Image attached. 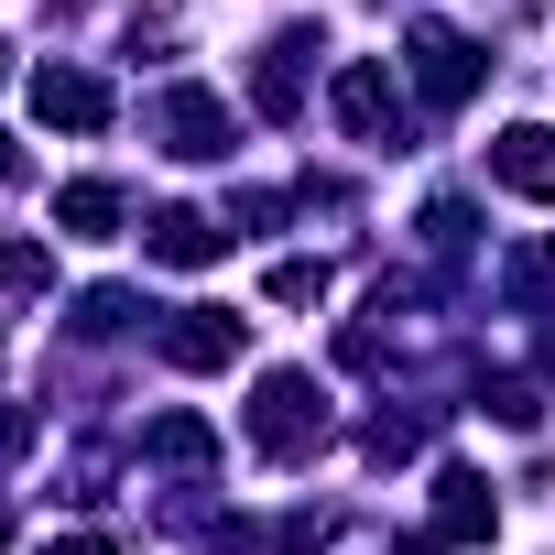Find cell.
<instances>
[{
    "instance_id": "obj_9",
    "label": "cell",
    "mask_w": 555,
    "mask_h": 555,
    "mask_svg": "<svg viewBox=\"0 0 555 555\" xmlns=\"http://www.w3.org/2000/svg\"><path fill=\"white\" fill-rule=\"evenodd\" d=\"M218 250H229V229H218V218H196V207H164V218H153V261H175V272H207Z\"/></svg>"
},
{
    "instance_id": "obj_16",
    "label": "cell",
    "mask_w": 555,
    "mask_h": 555,
    "mask_svg": "<svg viewBox=\"0 0 555 555\" xmlns=\"http://www.w3.org/2000/svg\"><path fill=\"white\" fill-rule=\"evenodd\" d=\"M0 533H12V522H0Z\"/></svg>"
},
{
    "instance_id": "obj_13",
    "label": "cell",
    "mask_w": 555,
    "mask_h": 555,
    "mask_svg": "<svg viewBox=\"0 0 555 555\" xmlns=\"http://www.w3.org/2000/svg\"><path fill=\"white\" fill-rule=\"evenodd\" d=\"M44 272H55V261H44L34 240H23V250H0V295H34V284H44Z\"/></svg>"
},
{
    "instance_id": "obj_14",
    "label": "cell",
    "mask_w": 555,
    "mask_h": 555,
    "mask_svg": "<svg viewBox=\"0 0 555 555\" xmlns=\"http://www.w3.org/2000/svg\"><path fill=\"white\" fill-rule=\"evenodd\" d=\"M44 555H109V533H66V544H44Z\"/></svg>"
},
{
    "instance_id": "obj_1",
    "label": "cell",
    "mask_w": 555,
    "mask_h": 555,
    "mask_svg": "<svg viewBox=\"0 0 555 555\" xmlns=\"http://www.w3.org/2000/svg\"><path fill=\"white\" fill-rule=\"evenodd\" d=\"M250 436H261V457H306V447L327 436V392H317L306 371H261V392H250Z\"/></svg>"
},
{
    "instance_id": "obj_3",
    "label": "cell",
    "mask_w": 555,
    "mask_h": 555,
    "mask_svg": "<svg viewBox=\"0 0 555 555\" xmlns=\"http://www.w3.org/2000/svg\"><path fill=\"white\" fill-rule=\"evenodd\" d=\"M240 338H250L240 317H218V306H185V317L164 327V360H175V371H229V360H240Z\"/></svg>"
},
{
    "instance_id": "obj_4",
    "label": "cell",
    "mask_w": 555,
    "mask_h": 555,
    "mask_svg": "<svg viewBox=\"0 0 555 555\" xmlns=\"http://www.w3.org/2000/svg\"><path fill=\"white\" fill-rule=\"evenodd\" d=\"M34 109H44L55 131H99V120H109V77H88V66H44V77H34Z\"/></svg>"
},
{
    "instance_id": "obj_7",
    "label": "cell",
    "mask_w": 555,
    "mask_h": 555,
    "mask_svg": "<svg viewBox=\"0 0 555 555\" xmlns=\"http://www.w3.org/2000/svg\"><path fill=\"white\" fill-rule=\"evenodd\" d=\"M414 77H425V99H468V88H479V44L447 34V23H425V34H414Z\"/></svg>"
},
{
    "instance_id": "obj_17",
    "label": "cell",
    "mask_w": 555,
    "mask_h": 555,
    "mask_svg": "<svg viewBox=\"0 0 555 555\" xmlns=\"http://www.w3.org/2000/svg\"><path fill=\"white\" fill-rule=\"evenodd\" d=\"M0 77H12V66H0Z\"/></svg>"
},
{
    "instance_id": "obj_6",
    "label": "cell",
    "mask_w": 555,
    "mask_h": 555,
    "mask_svg": "<svg viewBox=\"0 0 555 555\" xmlns=\"http://www.w3.org/2000/svg\"><path fill=\"white\" fill-rule=\"evenodd\" d=\"M164 142H175L185 164H218V153H229V99H207V88H175V99H164Z\"/></svg>"
},
{
    "instance_id": "obj_8",
    "label": "cell",
    "mask_w": 555,
    "mask_h": 555,
    "mask_svg": "<svg viewBox=\"0 0 555 555\" xmlns=\"http://www.w3.org/2000/svg\"><path fill=\"white\" fill-rule=\"evenodd\" d=\"M490 522H501L490 512V479L479 468H436V533L447 544H490Z\"/></svg>"
},
{
    "instance_id": "obj_12",
    "label": "cell",
    "mask_w": 555,
    "mask_h": 555,
    "mask_svg": "<svg viewBox=\"0 0 555 555\" xmlns=\"http://www.w3.org/2000/svg\"><path fill=\"white\" fill-rule=\"evenodd\" d=\"M327 295V261H272V306H317Z\"/></svg>"
},
{
    "instance_id": "obj_15",
    "label": "cell",
    "mask_w": 555,
    "mask_h": 555,
    "mask_svg": "<svg viewBox=\"0 0 555 555\" xmlns=\"http://www.w3.org/2000/svg\"><path fill=\"white\" fill-rule=\"evenodd\" d=\"M12 175H23V153H12V142H0V185H12Z\"/></svg>"
},
{
    "instance_id": "obj_10",
    "label": "cell",
    "mask_w": 555,
    "mask_h": 555,
    "mask_svg": "<svg viewBox=\"0 0 555 555\" xmlns=\"http://www.w3.org/2000/svg\"><path fill=\"white\" fill-rule=\"evenodd\" d=\"M55 218H66L77 240H99V229H120V185H99V175H88V185H66V196H55Z\"/></svg>"
},
{
    "instance_id": "obj_11",
    "label": "cell",
    "mask_w": 555,
    "mask_h": 555,
    "mask_svg": "<svg viewBox=\"0 0 555 555\" xmlns=\"http://www.w3.org/2000/svg\"><path fill=\"white\" fill-rule=\"evenodd\" d=\"M207 447H218V436H207V425H196V414H164V425H153V436H142V457H175V468H196V457H207Z\"/></svg>"
},
{
    "instance_id": "obj_2",
    "label": "cell",
    "mask_w": 555,
    "mask_h": 555,
    "mask_svg": "<svg viewBox=\"0 0 555 555\" xmlns=\"http://www.w3.org/2000/svg\"><path fill=\"white\" fill-rule=\"evenodd\" d=\"M490 185H512V196H533V207H555V131H533V120H512V131L490 142Z\"/></svg>"
},
{
    "instance_id": "obj_5",
    "label": "cell",
    "mask_w": 555,
    "mask_h": 555,
    "mask_svg": "<svg viewBox=\"0 0 555 555\" xmlns=\"http://www.w3.org/2000/svg\"><path fill=\"white\" fill-rule=\"evenodd\" d=\"M327 109H338V131H349V142H382V131H392V77H382V66L360 55V66H338Z\"/></svg>"
}]
</instances>
